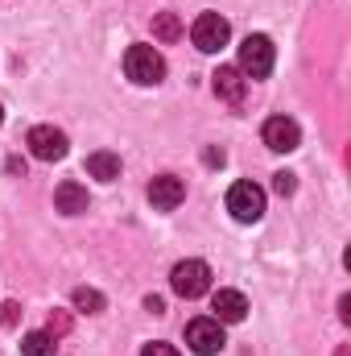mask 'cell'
<instances>
[{
  "label": "cell",
  "instance_id": "6da1fadb",
  "mask_svg": "<svg viewBox=\"0 0 351 356\" xmlns=\"http://www.w3.org/2000/svg\"><path fill=\"white\" fill-rule=\"evenodd\" d=\"M124 75H128L132 83H141V88H153V83L166 79V58H162L153 46L137 42V46H128V54H124Z\"/></svg>",
  "mask_w": 351,
  "mask_h": 356
},
{
  "label": "cell",
  "instance_id": "7a4b0ae2",
  "mask_svg": "<svg viewBox=\"0 0 351 356\" xmlns=\"http://www.w3.org/2000/svg\"><path fill=\"white\" fill-rule=\"evenodd\" d=\"M170 290H174L178 298H203L207 290H211V266L207 261H198V257H186V261H178L170 269Z\"/></svg>",
  "mask_w": 351,
  "mask_h": 356
},
{
  "label": "cell",
  "instance_id": "3957f363",
  "mask_svg": "<svg viewBox=\"0 0 351 356\" xmlns=\"http://www.w3.org/2000/svg\"><path fill=\"white\" fill-rule=\"evenodd\" d=\"M273 58H277V50H273V42L264 33H248L240 42V71H244V79H264L273 71Z\"/></svg>",
  "mask_w": 351,
  "mask_h": 356
},
{
  "label": "cell",
  "instance_id": "277c9868",
  "mask_svg": "<svg viewBox=\"0 0 351 356\" xmlns=\"http://www.w3.org/2000/svg\"><path fill=\"white\" fill-rule=\"evenodd\" d=\"M228 38H232V25H228L219 13H198V17H194V25H190V42H194L203 54L223 50V46H228Z\"/></svg>",
  "mask_w": 351,
  "mask_h": 356
},
{
  "label": "cell",
  "instance_id": "5b68a950",
  "mask_svg": "<svg viewBox=\"0 0 351 356\" xmlns=\"http://www.w3.org/2000/svg\"><path fill=\"white\" fill-rule=\"evenodd\" d=\"M228 211H232L240 224H257L264 216V191L257 182H232V191H228Z\"/></svg>",
  "mask_w": 351,
  "mask_h": 356
},
{
  "label": "cell",
  "instance_id": "8992f818",
  "mask_svg": "<svg viewBox=\"0 0 351 356\" xmlns=\"http://www.w3.org/2000/svg\"><path fill=\"white\" fill-rule=\"evenodd\" d=\"M186 344H190V353L194 356H215L223 344H228V336H223V323L219 319H190L186 323Z\"/></svg>",
  "mask_w": 351,
  "mask_h": 356
},
{
  "label": "cell",
  "instance_id": "52a82bcc",
  "mask_svg": "<svg viewBox=\"0 0 351 356\" xmlns=\"http://www.w3.org/2000/svg\"><path fill=\"white\" fill-rule=\"evenodd\" d=\"M25 145H29V154H33L37 162H58V158H67V133L54 129V124H33L29 137H25Z\"/></svg>",
  "mask_w": 351,
  "mask_h": 356
},
{
  "label": "cell",
  "instance_id": "ba28073f",
  "mask_svg": "<svg viewBox=\"0 0 351 356\" xmlns=\"http://www.w3.org/2000/svg\"><path fill=\"white\" fill-rule=\"evenodd\" d=\"M264 145L268 149H277V154H289V149H298L302 145V129H298V120H289V116H268L261 129Z\"/></svg>",
  "mask_w": 351,
  "mask_h": 356
},
{
  "label": "cell",
  "instance_id": "9c48e42d",
  "mask_svg": "<svg viewBox=\"0 0 351 356\" xmlns=\"http://www.w3.org/2000/svg\"><path fill=\"white\" fill-rule=\"evenodd\" d=\"M182 199H186V182L178 175H157L149 182V203H153L157 211H174Z\"/></svg>",
  "mask_w": 351,
  "mask_h": 356
},
{
  "label": "cell",
  "instance_id": "30bf717a",
  "mask_svg": "<svg viewBox=\"0 0 351 356\" xmlns=\"http://www.w3.org/2000/svg\"><path fill=\"white\" fill-rule=\"evenodd\" d=\"M211 83H215V95H219L223 104H244L248 79H244V71H240V67H219V71L211 75Z\"/></svg>",
  "mask_w": 351,
  "mask_h": 356
},
{
  "label": "cell",
  "instance_id": "8fae6325",
  "mask_svg": "<svg viewBox=\"0 0 351 356\" xmlns=\"http://www.w3.org/2000/svg\"><path fill=\"white\" fill-rule=\"evenodd\" d=\"M211 319H219V323H244V315H248V298L240 294V290H219L215 298H211Z\"/></svg>",
  "mask_w": 351,
  "mask_h": 356
},
{
  "label": "cell",
  "instance_id": "7c38bea8",
  "mask_svg": "<svg viewBox=\"0 0 351 356\" xmlns=\"http://www.w3.org/2000/svg\"><path fill=\"white\" fill-rule=\"evenodd\" d=\"M54 203H58L62 216H83V211H87V186H79V182L67 178V182H58Z\"/></svg>",
  "mask_w": 351,
  "mask_h": 356
},
{
  "label": "cell",
  "instance_id": "4fadbf2b",
  "mask_svg": "<svg viewBox=\"0 0 351 356\" xmlns=\"http://www.w3.org/2000/svg\"><path fill=\"white\" fill-rule=\"evenodd\" d=\"M87 175L99 178V182H116L120 178V158L112 149H95V154H87Z\"/></svg>",
  "mask_w": 351,
  "mask_h": 356
},
{
  "label": "cell",
  "instance_id": "5bb4252c",
  "mask_svg": "<svg viewBox=\"0 0 351 356\" xmlns=\"http://www.w3.org/2000/svg\"><path fill=\"white\" fill-rule=\"evenodd\" d=\"M54 353H58V344H54L50 332H25V340H21V356H54Z\"/></svg>",
  "mask_w": 351,
  "mask_h": 356
},
{
  "label": "cell",
  "instance_id": "9a60e30c",
  "mask_svg": "<svg viewBox=\"0 0 351 356\" xmlns=\"http://www.w3.org/2000/svg\"><path fill=\"white\" fill-rule=\"evenodd\" d=\"M186 29H182V21H178V13H157L153 17V38L157 42H178Z\"/></svg>",
  "mask_w": 351,
  "mask_h": 356
},
{
  "label": "cell",
  "instance_id": "2e32d148",
  "mask_svg": "<svg viewBox=\"0 0 351 356\" xmlns=\"http://www.w3.org/2000/svg\"><path fill=\"white\" fill-rule=\"evenodd\" d=\"M75 311H83V315H99V311H103V294L91 290V286H79V290H75Z\"/></svg>",
  "mask_w": 351,
  "mask_h": 356
},
{
  "label": "cell",
  "instance_id": "e0dca14e",
  "mask_svg": "<svg viewBox=\"0 0 351 356\" xmlns=\"http://www.w3.org/2000/svg\"><path fill=\"white\" fill-rule=\"evenodd\" d=\"M293 186H298V178L289 175V170L273 175V191H277V195H293Z\"/></svg>",
  "mask_w": 351,
  "mask_h": 356
},
{
  "label": "cell",
  "instance_id": "ac0fdd59",
  "mask_svg": "<svg viewBox=\"0 0 351 356\" xmlns=\"http://www.w3.org/2000/svg\"><path fill=\"white\" fill-rule=\"evenodd\" d=\"M67 327H71V319H67V315H50V327H46V332H50V336L58 340V336H62Z\"/></svg>",
  "mask_w": 351,
  "mask_h": 356
},
{
  "label": "cell",
  "instance_id": "d6986e66",
  "mask_svg": "<svg viewBox=\"0 0 351 356\" xmlns=\"http://www.w3.org/2000/svg\"><path fill=\"white\" fill-rule=\"evenodd\" d=\"M17 311H21L17 302H0V323H4V327H12V323H17Z\"/></svg>",
  "mask_w": 351,
  "mask_h": 356
},
{
  "label": "cell",
  "instance_id": "ffe728a7",
  "mask_svg": "<svg viewBox=\"0 0 351 356\" xmlns=\"http://www.w3.org/2000/svg\"><path fill=\"white\" fill-rule=\"evenodd\" d=\"M141 356H178V348H170V344H145Z\"/></svg>",
  "mask_w": 351,
  "mask_h": 356
},
{
  "label": "cell",
  "instance_id": "44dd1931",
  "mask_svg": "<svg viewBox=\"0 0 351 356\" xmlns=\"http://www.w3.org/2000/svg\"><path fill=\"white\" fill-rule=\"evenodd\" d=\"M145 311H153V315H162V311H166V302H162L157 294H149V298H145Z\"/></svg>",
  "mask_w": 351,
  "mask_h": 356
},
{
  "label": "cell",
  "instance_id": "7402d4cb",
  "mask_svg": "<svg viewBox=\"0 0 351 356\" xmlns=\"http://www.w3.org/2000/svg\"><path fill=\"white\" fill-rule=\"evenodd\" d=\"M0 120H4V112H0Z\"/></svg>",
  "mask_w": 351,
  "mask_h": 356
}]
</instances>
